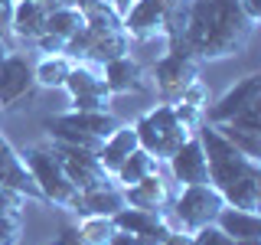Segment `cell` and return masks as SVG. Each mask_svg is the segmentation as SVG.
<instances>
[{
	"label": "cell",
	"instance_id": "cell-1",
	"mask_svg": "<svg viewBox=\"0 0 261 245\" xmlns=\"http://www.w3.org/2000/svg\"><path fill=\"white\" fill-rule=\"evenodd\" d=\"M255 23L239 10V0H190V20L183 39L199 62L239 56L251 43Z\"/></svg>",
	"mask_w": 261,
	"mask_h": 245
},
{
	"label": "cell",
	"instance_id": "cell-2",
	"mask_svg": "<svg viewBox=\"0 0 261 245\" xmlns=\"http://www.w3.org/2000/svg\"><path fill=\"white\" fill-rule=\"evenodd\" d=\"M209 183L219 190L225 206L258 212L261 206V167L258 160L235 151L232 157L209 163Z\"/></svg>",
	"mask_w": 261,
	"mask_h": 245
},
{
	"label": "cell",
	"instance_id": "cell-3",
	"mask_svg": "<svg viewBox=\"0 0 261 245\" xmlns=\"http://www.w3.org/2000/svg\"><path fill=\"white\" fill-rule=\"evenodd\" d=\"M121 121L114 118L111 111H62L53 114V118L43 121L49 141H59V144H72V147H85V151H98L101 141L118 128Z\"/></svg>",
	"mask_w": 261,
	"mask_h": 245
},
{
	"label": "cell",
	"instance_id": "cell-4",
	"mask_svg": "<svg viewBox=\"0 0 261 245\" xmlns=\"http://www.w3.org/2000/svg\"><path fill=\"white\" fill-rule=\"evenodd\" d=\"M20 160H23V167L30 170L33 183H36V190H39V196H43L46 203L75 212L79 190L69 183V177H65V170L59 167L56 154L49 151V144H30V147H23Z\"/></svg>",
	"mask_w": 261,
	"mask_h": 245
},
{
	"label": "cell",
	"instance_id": "cell-5",
	"mask_svg": "<svg viewBox=\"0 0 261 245\" xmlns=\"http://www.w3.org/2000/svg\"><path fill=\"white\" fill-rule=\"evenodd\" d=\"M222 196L212 183H193V186H179V193L170 200V206L163 209V219L173 232H196V229L216 223L219 209H222Z\"/></svg>",
	"mask_w": 261,
	"mask_h": 245
},
{
	"label": "cell",
	"instance_id": "cell-6",
	"mask_svg": "<svg viewBox=\"0 0 261 245\" xmlns=\"http://www.w3.org/2000/svg\"><path fill=\"white\" fill-rule=\"evenodd\" d=\"M199 65H202L199 56L190 49L186 39H170L167 53H163L150 69L153 85H157V92L163 95V102H176V98L199 79Z\"/></svg>",
	"mask_w": 261,
	"mask_h": 245
},
{
	"label": "cell",
	"instance_id": "cell-7",
	"mask_svg": "<svg viewBox=\"0 0 261 245\" xmlns=\"http://www.w3.org/2000/svg\"><path fill=\"white\" fill-rule=\"evenodd\" d=\"M134 134H137V147H144V151L157 160H170V154H173L186 137H193L190 131L176 121L170 102L144 111L141 118L134 121Z\"/></svg>",
	"mask_w": 261,
	"mask_h": 245
},
{
	"label": "cell",
	"instance_id": "cell-8",
	"mask_svg": "<svg viewBox=\"0 0 261 245\" xmlns=\"http://www.w3.org/2000/svg\"><path fill=\"white\" fill-rule=\"evenodd\" d=\"M36 79H33V62L23 53H7L0 62V111L23 108L27 102L36 98Z\"/></svg>",
	"mask_w": 261,
	"mask_h": 245
},
{
	"label": "cell",
	"instance_id": "cell-9",
	"mask_svg": "<svg viewBox=\"0 0 261 245\" xmlns=\"http://www.w3.org/2000/svg\"><path fill=\"white\" fill-rule=\"evenodd\" d=\"M65 92H69V102L75 111H111V92L105 88L101 79V65L92 62H75L65 79Z\"/></svg>",
	"mask_w": 261,
	"mask_h": 245
},
{
	"label": "cell",
	"instance_id": "cell-10",
	"mask_svg": "<svg viewBox=\"0 0 261 245\" xmlns=\"http://www.w3.org/2000/svg\"><path fill=\"white\" fill-rule=\"evenodd\" d=\"M49 151L56 154L59 167L65 170L69 183L75 190H92V186H101V183H111V177L101 170L95 151H85V147H72V144H59V141H49Z\"/></svg>",
	"mask_w": 261,
	"mask_h": 245
},
{
	"label": "cell",
	"instance_id": "cell-11",
	"mask_svg": "<svg viewBox=\"0 0 261 245\" xmlns=\"http://www.w3.org/2000/svg\"><path fill=\"white\" fill-rule=\"evenodd\" d=\"M167 13L170 0H134L127 13L121 16V33L134 43H147V39H163L167 30Z\"/></svg>",
	"mask_w": 261,
	"mask_h": 245
},
{
	"label": "cell",
	"instance_id": "cell-12",
	"mask_svg": "<svg viewBox=\"0 0 261 245\" xmlns=\"http://www.w3.org/2000/svg\"><path fill=\"white\" fill-rule=\"evenodd\" d=\"M258 102H261V76L251 72V76L235 82L222 98H216L212 105H206V108H202V121H206V125H225V121H232L239 111H245L248 105H258Z\"/></svg>",
	"mask_w": 261,
	"mask_h": 245
},
{
	"label": "cell",
	"instance_id": "cell-13",
	"mask_svg": "<svg viewBox=\"0 0 261 245\" xmlns=\"http://www.w3.org/2000/svg\"><path fill=\"white\" fill-rule=\"evenodd\" d=\"M111 223H114V229H121V232L137 235L141 245H160L170 232H173V229L167 226V219H163V212L134 209V206H124L121 212H114Z\"/></svg>",
	"mask_w": 261,
	"mask_h": 245
},
{
	"label": "cell",
	"instance_id": "cell-14",
	"mask_svg": "<svg viewBox=\"0 0 261 245\" xmlns=\"http://www.w3.org/2000/svg\"><path fill=\"white\" fill-rule=\"evenodd\" d=\"M167 163H170V174H173V180L179 186L209 183V160H206V154H202L199 141H196V134L186 137V141L170 154Z\"/></svg>",
	"mask_w": 261,
	"mask_h": 245
},
{
	"label": "cell",
	"instance_id": "cell-15",
	"mask_svg": "<svg viewBox=\"0 0 261 245\" xmlns=\"http://www.w3.org/2000/svg\"><path fill=\"white\" fill-rule=\"evenodd\" d=\"M101 79H105V88H108L111 95H141L150 88V82H147L144 69L137 59H130V56H118V59L105 62L101 65Z\"/></svg>",
	"mask_w": 261,
	"mask_h": 245
},
{
	"label": "cell",
	"instance_id": "cell-16",
	"mask_svg": "<svg viewBox=\"0 0 261 245\" xmlns=\"http://www.w3.org/2000/svg\"><path fill=\"white\" fill-rule=\"evenodd\" d=\"M0 186H10V190L30 196V200H43L39 190H36V183H33V177H30V170L23 167L20 151H16L4 134H0Z\"/></svg>",
	"mask_w": 261,
	"mask_h": 245
},
{
	"label": "cell",
	"instance_id": "cell-17",
	"mask_svg": "<svg viewBox=\"0 0 261 245\" xmlns=\"http://www.w3.org/2000/svg\"><path fill=\"white\" fill-rule=\"evenodd\" d=\"M124 203L127 206H134V209H153V212H163L170 206V183L160 177V170L157 174H150V177H144V180H137L134 186H124Z\"/></svg>",
	"mask_w": 261,
	"mask_h": 245
},
{
	"label": "cell",
	"instance_id": "cell-18",
	"mask_svg": "<svg viewBox=\"0 0 261 245\" xmlns=\"http://www.w3.org/2000/svg\"><path fill=\"white\" fill-rule=\"evenodd\" d=\"M46 13H49V4L16 0L13 16H10V36L23 39V43H36V39L46 33Z\"/></svg>",
	"mask_w": 261,
	"mask_h": 245
},
{
	"label": "cell",
	"instance_id": "cell-19",
	"mask_svg": "<svg viewBox=\"0 0 261 245\" xmlns=\"http://www.w3.org/2000/svg\"><path fill=\"white\" fill-rule=\"evenodd\" d=\"M127 203H124V193L121 186L111 183H101V186H92V190H82L79 193V203H75V216H114L121 212Z\"/></svg>",
	"mask_w": 261,
	"mask_h": 245
},
{
	"label": "cell",
	"instance_id": "cell-20",
	"mask_svg": "<svg viewBox=\"0 0 261 245\" xmlns=\"http://www.w3.org/2000/svg\"><path fill=\"white\" fill-rule=\"evenodd\" d=\"M130 151H137V134H134V125H118L111 131L108 137L101 141V147L95 151V157L98 163H101V170L105 174H114V170L121 167L127 157H130Z\"/></svg>",
	"mask_w": 261,
	"mask_h": 245
},
{
	"label": "cell",
	"instance_id": "cell-21",
	"mask_svg": "<svg viewBox=\"0 0 261 245\" xmlns=\"http://www.w3.org/2000/svg\"><path fill=\"white\" fill-rule=\"evenodd\" d=\"M216 226L222 229L228 239H261V219L258 212L248 209H235V206H222L216 216Z\"/></svg>",
	"mask_w": 261,
	"mask_h": 245
},
{
	"label": "cell",
	"instance_id": "cell-22",
	"mask_svg": "<svg viewBox=\"0 0 261 245\" xmlns=\"http://www.w3.org/2000/svg\"><path fill=\"white\" fill-rule=\"evenodd\" d=\"M127 43H130V39L121 30H111V33H95L92 30V39H88V49H85V59H82V62L105 65V62L118 59V56H124Z\"/></svg>",
	"mask_w": 261,
	"mask_h": 245
},
{
	"label": "cell",
	"instance_id": "cell-23",
	"mask_svg": "<svg viewBox=\"0 0 261 245\" xmlns=\"http://www.w3.org/2000/svg\"><path fill=\"white\" fill-rule=\"evenodd\" d=\"M157 170H160V160H157V157H150L144 147H137V151H130V157L111 174V180H114V186H121V190H124V186H134L137 180L157 174Z\"/></svg>",
	"mask_w": 261,
	"mask_h": 245
},
{
	"label": "cell",
	"instance_id": "cell-24",
	"mask_svg": "<svg viewBox=\"0 0 261 245\" xmlns=\"http://www.w3.org/2000/svg\"><path fill=\"white\" fill-rule=\"evenodd\" d=\"M72 62L65 53H53V56H43L36 65H33V79H36L39 88H62L65 79L72 72Z\"/></svg>",
	"mask_w": 261,
	"mask_h": 245
},
{
	"label": "cell",
	"instance_id": "cell-25",
	"mask_svg": "<svg viewBox=\"0 0 261 245\" xmlns=\"http://www.w3.org/2000/svg\"><path fill=\"white\" fill-rule=\"evenodd\" d=\"M85 27V16H82L79 7H62V4H49V13H46V33L59 36L69 43V36Z\"/></svg>",
	"mask_w": 261,
	"mask_h": 245
},
{
	"label": "cell",
	"instance_id": "cell-26",
	"mask_svg": "<svg viewBox=\"0 0 261 245\" xmlns=\"http://www.w3.org/2000/svg\"><path fill=\"white\" fill-rule=\"evenodd\" d=\"M72 229L85 245H108V239L114 235L111 216H79V223Z\"/></svg>",
	"mask_w": 261,
	"mask_h": 245
},
{
	"label": "cell",
	"instance_id": "cell-27",
	"mask_svg": "<svg viewBox=\"0 0 261 245\" xmlns=\"http://www.w3.org/2000/svg\"><path fill=\"white\" fill-rule=\"evenodd\" d=\"M216 128L239 154H245L251 160H261V131H242L235 125H216Z\"/></svg>",
	"mask_w": 261,
	"mask_h": 245
},
{
	"label": "cell",
	"instance_id": "cell-28",
	"mask_svg": "<svg viewBox=\"0 0 261 245\" xmlns=\"http://www.w3.org/2000/svg\"><path fill=\"white\" fill-rule=\"evenodd\" d=\"M193 242H196V245H232V239H228V235H225L216 223L196 229V232H193Z\"/></svg>",
	"mask_w": 261,
	"mask_h": 245
},
{
	"label": "cell",
	"instance_id": "cell-29",
	"mask_svg": "<svg viewBox=\"0 0 261 245\" xmlns=\"http://www.w3.org/2000/svg\"><path fill=\"white\" fill-rule=\"evenodd\" d=\"M225 125H235L242 131H261V102L258 105H248L245 111H239L232 121H225Z\"/></svg>",
	"mask_w": 261,
	"mask_h": 245
},
{
	"label": "cell",
	"instance_id": "cell-30",
	"mask_svg": "<svg viewBox=\"0 0 261 245\" xmlns=\"http://www.w3.org/2000/svg\"><path fill=\"white\" fill-rule=\"evenodd\" d=\"M176 102H186V105H193V108H199V111H202V108L209 105V92H206V85H202V82L196 79L193 85H190V88H186L183 95L176 98Z\"/></svg>",
	"mask_w": 261,
	"mask_h": 245
},
{
	"label": "cell",
	"instance_id": "cell-31",
	"mask_svg": "<svg viewBox=\"0 0 261 245\" xmlns=\"http://www.w3.org/2000/svg\"><path fill=\"white\" fill-rule=\"evenodd\" d=\"M36 49H39L43 56H53V53H65V39L53 36V33H43V36L36 39Z\"/></svg>",
	"mask_w": 261,
	"mask_h": 245
},
{
	"label": "cell",
	"instance_id": "cell-32",
	"mask_svg": "<svg viewBox=\"0 0 261 245\" xmlns=\"http://www.w3.org/2000/svg\"><path fill=\"white\" fill-rule=\"evenodd\" d=\"M13 4L16 0H0V39L10 36V16H13Z\"/></svg>",
	"mask_w": 261,
	"mask_h": 245
},
{
	"label": "cell",
	"instance_id": "cell-33",
	"mask_svg": "<svg viewBox=\"0 0 261 245\" xmlns=\"http://www.w3.org/2000/svg\"><path fill=\"white\" fill-rule=\"evenodd\" d=\"M239 10L258 27V20H261V0H239Z\"/></svg>",
	"mask_w": 261,
	"mask_h": 245
},
{
	"label": "cell",
	"instance_id": "cell-34",
	"mask_svg": "<svg viewBox=\"0 0 261 245\" xmlns=\"http://www.w3.org/2000/svg\"><path fill=\"white\" fill-rule=\"evenodd\" d=\"M108 245H141V239L130 232H121V229H114V235L108 239Z\"/></svg>",
	"mask_w": 261,
	"mask_h": 245
},
{
	"label": "cell",
	"instance_id": "cell-35",
	"mask_svg": "<svg viewBox=\"0 0 261 245\" xmlns=\"http://www.w3.org/2000/svg\"><path fill=\"white\" fill-rule=\"evenodd\" d=\"M160 245H196V242H193V235H190V232H170Z\"/></svg>",
	"mask_w": 261,
	"mask_h": 245
},
{
	"label": "cell",
	"instance_id": "cell-36",
	"mask_svg": "<svg viewBox=\"0 0 261 245\" xmlns=\"http://www.w3.org/2000/svg\"><path fill=\"white\" fill-rule=\"evenodd\" d=\"M56 242H59V245H85V242H82L79 235H75V229H72V226H65L62 232H59V239H56Z\"/></svg>",
	"mask_w": 261,
	"mask_h": 245
},
{
	"label": "cell",
	"instance_id": "cell-37",
	"mask_svg": "<svg viewBox=\"0 0 261 245\" xmlns=\"http://www.w3.org/2000/svg\"><path fill=\"white\" fill-rule=\"evenodd\" d=\"M130 4H134V0H111V7H114V10H118L121 16L127 13V7H130Z\"/></svg>",
	"mask_w": 261,
	"mask_h": 245
},
{
	"label": "cell",
	"instance_id": "cell-38",
	"mask_svg": "<svg viewBox=\"0 0 261 245\" xmlns=\"http://www.w3.org/2000/svg\"><path fill=\"white\" fill-rule=\"evenodd\" d=\"M232 245H261V239H235Z\"/></svg>",
	"mask_w": 261,
	"mask_h": 245
},
{
	"label": "cell",
	"instance_id": "cell-39",
	"mask_svg": "<svg viewBox=\"0 0 261 245\" xmlns=\"http://www.w3.org/2000/svg\"><path fill=\"white\" fill-rule=\"evenodd\" d=\"M7 53H10V46H7V39H0V62L7 59Z\"/></svg>",
	"mask_w": 261,
	"mask_h": 245
},
{
	"label": "cell",
	"instance_id": "cell-40",
	"mask_svg": "<svg viewBox=\"0 0 261 245\" xmlns=\"http://www.w3.org/2000/svg\"><path fill=\"white\" fill-rule=\"evenodd\" d=\"M36 4H56V0H36Z\"/></svg>",
	"mask_w": 261,
	"mask_h": 245
},
{
	"label": "cell",
	"instance_id": "cell-41",
	"mask_svg": "<svg viewBox=\"0 0 261 245\" xmlns=\"http://www.w3.org/2000/svg\"><path fill=\"white\" fill-rule=\"evenodd\" d=\"M53 245H59V242H53Z\"/></svg>",
	"mask_w": 261,
	"mask_h": 245
},
{
	"label": "cell",
	"instance_id": "cell-42",
	"mask_svg": "<svg viewBox=\"0 0 261 245\" xmlns=\"http://www.w3.org/2000/svg\"><path fill=\"white\" fill-rule=\"evenodd\" d=\"M108 4H111V0H108Z\"/></svg>",
	"mask_w": 261,
	"mask_h": 245
}]
</instances>
